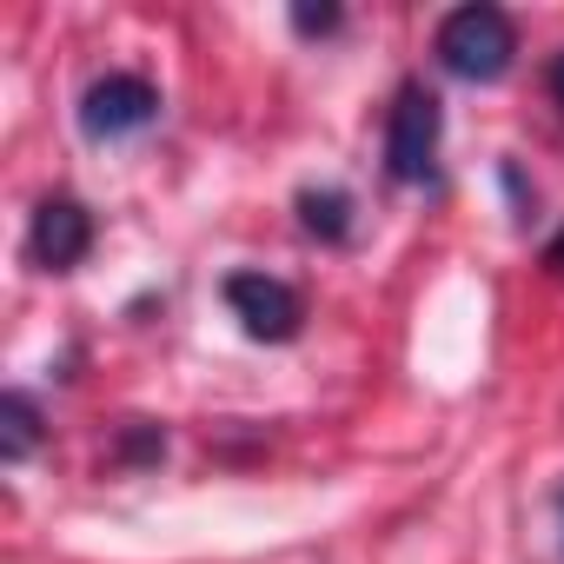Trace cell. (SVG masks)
<instances>
[{
  "instance_id": "1",
  "label": "cell",
  "mask_w": 564,
  "mask_h": 564,
  "mask_svg": "<svg viewBox=\"0 0 564 564\" xmlns=\"http://www.w3.org/2000/svg\"><path fill=\"white\" fill-rule=\"evenodd\" d=\"M432 54L458 80H505L511 74V54H518V28H511L505 8H491V0H465V8H452L438 21Z\"/></svg>"
},
{
  "instance_id": "10",
  "label": "cell",
  "mask_w": 564,
  "mask_h": 564,
  "mask_svg": "<svg viewBox=\"0 0 564 564\" xmlns=\"http://www.w3.org/2000/svg\"><path fill=\"white\" fill-rule=\"evenodd\" d=\"M557 511H564V491H557Z\"/></svg>"
},
{
  "instance_id": "8",
  "label": "cell",
  "mask_w": 564,
  "mask_h": 564,
  "mask_svg": "<svg viewBox=\"0 0 564 564\" xmlns=\"http://www.w3.org/2000/svg\"><path fill=\"white\" fill-rule=\"evenodd\" d=\"M293 28L300 34H333L339 28V8H293Z\"/></svg>"
},
{
  "instance_id": "4",
  "label": "cell",
  "mask_w": 564,
  "mask_h": 564,
  "mask_svg": "<svg viewBox=\"0 0 564 564\" xmlns=\"http://www.w3.org/2000/svg\"><path fill=\"white\" fill-rule=\"evenodd\" d=\"M226 306H232V319L246 326V339H293L300 333V319H306V306H300V293L286 286V279H272V272H232L226 279Z\"/></svg>"
},
{
  "instance_id": "6",
  "label": "cell",
  "mask_w": 564,
  "mask_h": 564,
  "mask_svg": "<svg viewBox=\"0 0 564 564\" xmlns=\"http://www.w3.org/2000/svg\"><path fill=\"white\" fill-rule=\"evenodd\" d=\"M300 219H306V232H319V239H346V232H352V199H346L339 186H306V193H300Z\"/></svg>"
},
{
  "instance_id": "3",
  "label": "cell",
  "mask_w": 564,
  "mask_h": 564,
  "mask_svg": "<svg viewBox=\"0 0 564 564\" xmlns=\"http://www.w3.org/2000/svg\"><path fill=\"white\" fill-rule=\"evenodd\" d=\"M160 120V87L147 74H100L80 94V133L87 140H127Z\"/></svg>"
},
{
  "instance_id": "2",
  "label": "cell",
  "mask_w": 564,
  "mask_h": 564,
  "mask_svg": "<svg viewBox=\"0 0 564 564\" xmlns=\"http://www.w3.org/2000/svg\"><path fill=\"white\" fill-rule=\"evenodd\" d=\"M438 133H445L438 94L425 80H405L399 100H392V113H386V173L399 186H425L432 160H438Z\"/></svg>"
},
{
  "instance_id": "5",
  "label": "cell",
  "mask_w": 564,
  "mask_h": 564,
  "mask_svg": "<svg viewBox=\"0 0 564 564\" xmlns=\"http://www.w3.org/2000/svg\"><path fill=\"white\" fill-rule=\"evenodd\" d=\"M87 246H94V213H87L80 199H41L34 226H28V252H34V265H47V272H74V265L87 259Z\"/></svg>"
},
{
  "instance_id": "7",
  "label": "cell",
  "mask_w": 564,
  "mask_h": 564,
  "mask_svg": "<svg viewBox=\"0 0 564 564\" xmlns=\"http://www.w3.org/2000/svg\"><path fill=\"white\" fill-rule=\"evenodd\" d=\"M0 419H8V432H0V458L21 465V458L41 445V412H34L28 392H8V399H0Z\"/></svg>"
},
{
  "instance_id": "9",
  "label": "cell",
  "mask_w": 564,
  "mask_h": 564,
  "mask_svg": "<svg viewBox=\"0 0 564 564\" xmlns=\"http://www.w3.org/2000/svg\"><path fill=\"white\" fill-rule=\"evenodd\" d=\"M551 100H557V107H564V54H557V61H551Z\"/></svg>"
}]
</instances>
